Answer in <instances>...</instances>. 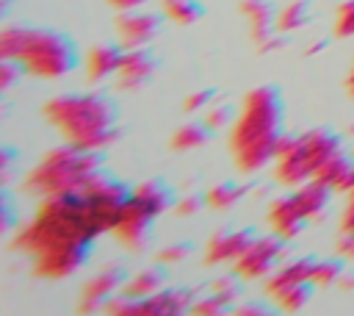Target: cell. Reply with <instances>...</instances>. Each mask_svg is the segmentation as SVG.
Here are the masks:
<instances>
[{"label": "cell", "instance_id": "obj_13", "mask_svg": "<svg viewBox=\"0 0 354 316\" xmlns=\"http://www.w3.org/2000/svg\"><path fill=\"white\" fill-rule=\"evenodd\" d=\"M254 241L252 230H218L207 238L205 247V263H227L238 261V255Z\"/></svg>", "mask_w": 354, "mask_h": 316}, {"label": "cell", "instance_id": "obj_29", "mask_svg": "<svg viewBox=\"0 0 354 316\" xmlns=\"http://www.w3.org/2000/svg\"><path fill=\"white\" fill-rule=\"evenodd\" d=\"M307 299H310V283L290 286V288H285L282 294H277V297H274V302L279 305V310H288V313L299 310V308H301Z\"/></svg>", "mask_w": 354, "mask_h": 316}, {"label": "cell", "instance_id": "obj_4", "mask_svg": "<svg viewBox=\"0 0 354 316\" xmlns=\"http://www.w3.org/2000/svg\"><path fill=\"white\" fill-rule=\"evenodd\" d=\"M97 175H102V150H80L64 144L39 158V164L25 177V188L39 200L66 197L80 194Z\"/></svg>", "mask_w": 354, "mask_h": 316}, {"label": "cell", "instance_id": "obj_15", "mask_svg": "<svg viewBox=\"0 0 354 316\" xmlns=\"http://www.w3.org/2000/svg\"><path fill=\"white\" fill-rule=\"evenodd\" d=\"M304 222H307V219L299 213L293 197H279V200H274V202L268 205V225H271L274 236H279L282 241L296 238V236L301 233Z\"/></svg>", "mask_w": 354, "mask_h": 316}, {"label": "cell", "instance_id": "obj_12", "mask_svg": "<svg viewBox=\"0 0 354 316\" xmlns=\"http://www.w3.org/2000/svg\"><path fill=\"white\" fill-rule=\"evenodd\" d=\"M155 72V55L147 47H133L122 53L119 69H116V83L119 89H138L144 86Z\"/></svg>", "mask_w": 354, "mask_h": 316}, {"label": "cell", "instance_id": "obj_23", "mask_svg": "<svg viewBox=\"0 0 354 316\" xmlns=\"http://www.w3.org/2000/svg\"><path fill=\"white\" fill-rule=\"evenodd\" d=\"M243 186H238V183H232V180H224V183H216V186H210L207 191H205V205H210V208H216V211H227V208H232L241 197H243Z\"/></svg>", "mask_w": 354, "mask_h": 316}, {"label": "cell", "instance_id": "obj_44", "mask_svg": "<svg viewBox=\"0 0 354 316\" xmlns=\"http://www.w3.org/2000/svg\"><path fill=\"white\" fill-rule=\"evenodd\" d=\"M6 8H8V3H6V0H0V19H3V14H6Z\"/></svg>", "mask_w": 354, "mask_h": 316}, {"label": "cell", "instance_id": "obj_7", "mask_svg": "<svg viewBox=\"0 0 354 316\" xmlns=\"http://www.w3.org/2000/svg\"><path fill=\"white\" fill-rule=\"evenodd\" d=\"M80 194H83V200L88 202V208H91L94 219L100 222L102 233L111 230V225L116 222L122 205L130 200V188H127L124 183L108 177V175H97Z\"/></svg>", "mask_w": 354, "mask_h": 316}, {"label": "cell", "instance_id": "obj_40", "mask_svg": "<svg viewBox=\"0 0 354 316\" xmlns=\"http://www.w3.org/2000/svg\"><path fill=\"white\" fill-rule=\"evenodd\" d=\"M340 230L343 233H354V188L348 191V202L340 213Z\"/></svg>", "mask_w": 354, "mask_h": 316}, {"label": "cell", "instance_id": "obj_5", "mask_svg": "<svg viewBox=\"0 0 354 316\" xmlns=\"http://www.w3.org/2000/svg\"><path fill=\"white\" fill-rule=\"evenodd\" d=\"M77 61V50L69 36L50 28H25L22 47L17 53V64L22 72L44 80H58L72 72Z\"/></svg>", "mask_w": 354, "mask_h": 316}, {"label": "cell", "instance_id": "obj_10", "mask_svg": "<svg viewBox=\"0 0 354 316\" xmlns=\"http://www.w3.org/2000/svg\"><path fill=\"white\" fill-rule=\"evenodd\" d=\"M158 30H160V17L152 11L133 8V11H119L116 17V36L124 50L147 47Z\"/></svg>", "mask_w": 354, "mask_h": 316}, {"label": "cell", "instance_id": "obj_8", "mask_svg": "<svg viewBox=\"0 0 354 316\" xmlns=\"http://www.w3.org/2000/svg\"><path fill=\"white\" fill-rule=\"evenodd\" d=\"M285 255V244L279 236H268V238H254L235 261V274L243 280H263L268 277L279 258Z\"/></svg>", "mask_w": 354, "mask_h": 316}, {"label": "cell", "instance_id": "obj_35", "mask_svg": "<svg viewBox=\"0 0 354 316\" xmlns=\"http://www.w3.org/2000/svg\"><path fill=\"white\" fill-rule=\"evenodd\" d=\"M19 72H22V67H19L17 61H0V94L8 91V89L17 83Z\"/></svg>", "mask_w": 354, "mask_h": 316}, {"label": "cell", "instance_id": "obj_39", "mask_svg": "<svg viewBox=\"0 0 354 316\" xmlns=\"http://www.w3.org/2000/svg\"><path fill=\"white\" fill-rule=\"evenodd\" d=\"M11 225H14V208H11L8 197L0 191V236H6L11 230Z\"/></svg>", "mask_w": 354, "mask_h": 316}, {"label": "cell", "instance_id": "obj_18", "mask_svg": "<svg viewBox=\"0 0 354 316\" xmlns=\"http://www.w3.org/2000/svg\"><path fill=\"white\" fill-rule=\"evenodd\" d=\"M122 53H124L122 44H97V47H91L88 55H86V78L97 83V80H105V78L116 75Z\"/></svg>", "mask_w": 354, "mask_h": 316}, {"label": "cell", "instance_id": "obj_30", "mask_svg": "<svg viewBox=\"0 0 354 316\" xmlns=\"http://www.w3.org/2000/svg\"><path fill=\"white\" fill-rule=\"evenodd\" d=\"M335 36H354V0H346L335 17Z\"/></svg>", "mask_w": 354, "mask_h": 316}, {"label": "cell", "instance_id": "obj_25", "mask_svg": "<svg viewBox=\"0 0 354 316\" xmlns=\"http://www.w3.org/2000/svg\"><path fill=\"white\" fill-rule=\"evenodd\" d=\"M160 283H163V274L158 269H144V272L133 274V280H127L124 294L127 297H152V294H158L163 288Z\"/></svg>", "mask_w": 354, "mask_h": 316}, {"label": "cell", "instance_id": "obj_31", "mask_svg": "<svg viewBox=\"0 0 354 316\" xmlns=\"http://www.w3.org/2000/svg\"><path fill=\"white\" fill-rule=\"evenodd\" d=\"M188 252H191V244L188 241H174V244H166V247H160L158 249V261L160 263H180V261H185L188 258Z\"/></svg>", "mask_w": 354, "mask_h": 316}, {"label": "cell", "instance_id": "obj_34", "mask_svg": "<svg viewBox=\"0 0 354 316\" xmlns=\"http://www.w3.org/2000/svg\"><path fill=\"white\" fill-rule=\"evenodd\" d=\"M210 291L213 294H218L224 302H235L238 299V294H241V286L235 283V277H218V280H213V286H210Z\"/></svg>", "mask_w": 354, "mask_h": 316}, {"label": "cell", "instance_id": "obj_24", "mask_svg": "<svg viewBox=\"0 0 354 316\" xmlns=\"http://www.w3.org/2000/svg\"><path fill=\"white\" fill-rule=\"evenodd\" d=\"M160 8H163V17L180 25H191L202 17L199 0H160Z\"/></svg>", "mask_w": 354, "mask_h": 316}, {"label": "cell", "instance_id": "obj_41", "mask_svg": "<svg viewBox=\"0 0 354 316\" xmlns=\"http://www.w3.org/2000/svg\"><path fill=\"white\" fill-rule=\"evenodd\" d=\"M108 6H113L116 11H133V8H141L147 0H105Z\"/></svg>", "mask_w": 354, "mask_h": 316}, {"label": "cell", "instance_id": "obj_9", "mask_svg": "<svg viewBox=\"0 0 354 316\" xmlns=\"http://www.w3.org/2000/svg\"><path fill=\"white\" fill-rule=\"evenodd\" d=\"M152 219H155V216H152L141 202H136V200L130 197V200L122 205L116 222L111 225V233H113V238H116L122 247H127V249H141V247L147 244V238H149Z\"/></svg>", "mask_w": 354, "mask_h": 316}, {"label": "cell", "instance_id": "obj_3", "mask_svg": "<svg viewBox=\"0 0 354 316\" xmlns=\"http://www.w3.org/2000/svg\"><path fill=\"white\" fill-rule=\"evenodd\" d=\"M41 116L80 150H105L116 139V108L100 91L55 94L41 105Z\"/></svg>", "mask_w": 354, "mask_h": 316}, {"label": "cell", "instance_id": "obj_38", "mask_svg": "<svg viewBox=\"0 0 354 316\" xmlns=\"http://www.w3.org/2000/svg\"><path fill=\"white\" fill-rule=\"evenodd\" d=\"M14 164H17V152H14L11 147H0V186L11 177Z\"/></svg>", "mask_w": 354, "mask_h": 316}, {"label": "cell", "instance_id": "obj_21", "mask_svg": "<svg viewBox=\"0 0 354 316\" xmlns=\"http://www.w3.org/2000/svg\"><path fill=\"white\" fill-rule=\"evenodd\" d=\"M207 139H210V128L205 122H185V125H180L171 133V141L169 144L177 152H191V150H199Z\"/></svg>", "mask_w": 354, "mask_h": 316}, {"label": "cell", "instance_id": "obj_33", "mask_svg": "<svg viewBox=\"0 0 354 316\" xmlns=\"http://www.w3.org/2000/svg\"><path fill=\"white\" fill-rule=\"evenodd\" d=\"M210 130H218V128H227L230 122H232V111L227 108V105H210L207 111H205V119H202Z\"/></svg>", "mask_w": 354, "mask_h": 316}, {"label": "cell", "instance_id": "obj_11", "mask_svg": "<svg viewBox=\"0 0 354 316\" xmlns=\"http://www.w3.org/2000/svg\"><path fill=\"white\" fill-rule=\"evenodd\" d=\"M241 14L249 25V33L254 39V44L260 50H274L279 44V39L274 36V19H277V11L268 0H243L241 3Z\"/></svg>", "mask_w": 354, "mask_h": 316}, {"label": "cell", "instance_id": "obj_17", "mask_svg": "<svg viewBox=\"0 0 354 316\" xmlns=\"http://www.w3.org/2000/svg\"><path fill=\"white\" fill-rule=\"evenodd\" d=\"M313 177L321 180L324 186H329L332 191L348 194V191L354 188V161L346 158L343 152H337V155H332L329 161H324V164L315 169Z\"/></svg>", "mask_w": 354, "mask_h": 316}, {"label": "cell", "instance_id": "obj_14", "mask_svg": "<svg viewBox=\"0 0 354 316\" xmlns=\"http://www.w3.org/2000/svg\"><path fill=\"white\" fill-rule=\"evenodd\" d=\"M122 283V272L113 266V269H102L97 272L80 291V313H94L100 308H105L111 302V297L116 294Z\"/></svg>", "mask_w": 354, "mask_h": 316}, {"label": "cell", "instance_id": "obj_19", "mask_svg": "<svg viewBox=\"0 0 354 316\" xmlns=\"http://www.w3.org/2000/svg\"><path fill=\"white\" fill-rule=\"evenodd\" d=\"M310 272H313V258H299V261H290V263L279 266V269H277L274 274H268V280H266L268 297L274 299L277 294H282V291L290 288V286L310 283Z\"/></svg>", "mask_w": 354, "mask_h": 316}, {"label": "cell", "instance_id": "obj_27", "mask_svg": "<svg viewBox=\"0 0 354 316\" xmlns=\"http://www.w3.org/2000/svg\"><path fill=\"white\" fill-rule=\"evenodd\" d=\"M22 39H25V28H19V25L0 28V61H17Z\"/></svg>", "mask_w": 354, "mask_h": 316}, {"label": "cell", "instance_id": "obj_16", "mask_svg": "<svg viewBox=\"0 0 354 316\" xmlns=\"http://www.w3.org/2000/svg\"><path fill=\"white\" fill-rule=\"evenodd\" d=\"M290 197H293V202H296L299 213L310 222V219H318V216L326 211L329 197H332V188L313 177V180H307V183L296 186V191H293Z\"/></svg>", "mask_w": 354, "mask_h": 316}, {"label": "cell", "instance_id": "obj_2", "mask_svg": "<svg viewBox=\"0 0 354 316\" xmlns=\"http://www.w3.org/2000/svg\"><path fill=\"white\" fill-rule=\"evenodd\" d=\"M282 136V100L274 86H257L241 100V111L232 119L230 152L241 172H260L274 161L277 141Z\"/></svg>", "mask_w": 354, "mask_h": 316}, {"label": "cell", "instance_id": "obj_37", "mask_svg": "<svg viewBox=\"0 0 354 316\" xmlns=\"http://www.w3.org/2000/svg\"><path fill=\"white\" fill-rule=\"evenodd\" d=\"M230 316H277L271 308L260 305V302H246V305H238L230 310Z\"/></svg>", "mask_w": 354, "mask_h": 316}, {"label": "cell", "instance_id": "obj_43", "mask_svg": "<svg viewBox=\"0 0 354 316\" xmlns=\"http://www.w3.org/2000/svg\"><path fill=\"white\" fill-rule=\"evenodd\" d=\"M346 91L354 97V64H351V72H348V78H346Z\"/></svg>", "mask_w": 354, "mask_h": 316}, {"label": "cell", "instance_id": "obj_28", "mask_svg": "<svg viewBox=\"0 0 354 316\" xmlns=\"http://www.w3.org/2000/svg\"><path fill=\"white\" fill-rule=\"evenodd\" d=\"M343 274V263L340 261H313V272H310V286H332L337 283Z\"/></svg>", "mask_w": 354, "mask_h": 316}, {"label": "cell", "instance_id": "obj_6", "mask_svg": "<svg viewBox=\"0 0 354 316\" xmlns=\"http://www.w3.org/2000/svg\"><path fill=\"white\" fill-rule=\"evenodd\" d=\"M194 297L183 288H160L152 297H127L105 305V316H185Z\"/></svg>", "mask_w": 354, "mask_h": 316}, {"label": "cell", "instance_id": "obj_1", "mask_svg": "<svg viewBox=\"0 0 354 316\" xmlns=\"http://www.w3.org/2000/svg\"><path fill=\"white\" fill-rule=\"evenodd\" d=\"M102 233L83 194L47 197L33 219L17 230L14 247L30 255L33 272L41 280H66L88 258L91 241Z\"/></svg>", "mask_w": 354, "mask_h": 316}, {"label": "cell", "instance_id": "obj_42", "mask_svg": "<svg viewBox=\"0 0 354 316\" xmlns=\"http://www.w3.org/2000/svg\"><path fill=\"white\" fill-rule=\"evenodd\" d=\"M337 283H340V286H343V288H354V274H346V272H343V274H340V280H337Z\"/></svg>", "mask_w": 354, "mask_h": 316}, {"label": "cell", "instance_id": "obj_36", "mask_svg": "<svg viewBox=\"0 0 354 316\" xmlns=\"http://www.w3.org/2000/svg\"><path fill=\"white\" fill-rule=\"evenodd\" d=\"M202 202H205V197H199V194H183L174 202V211H177V216H194L202 208Z\"/></svg>", "mask_w": 354, "mask_h": 316}, {"label": "cell", "instance_id": "obj_32", "mask_svg": "<svg viewBox=\"0 0 354 316\" xmlns=\"http://www.w3.org/2000/svg\"><path fill=\"white\" fill-rule=\"evenodd\" d=\"M213 97H216V91H213V89H196V91H191V94L185 97L183 108H185L188 114L207 111V108H210V103H213Z\"/></svg>", "mask_w": 354, "mask_h": 316}, {"label": "cell", "instance_id": "obj_26", "mask_svg": "<svg viewBox=\"0 0 354 316\" xmlns=\"http://www.w3.org/2000/svg\"><path fill=\"white\" fill-rule=\"evenodd\" d=\"M188 316H230V302H224L218 294L210 291L207 297H199L191 302Z\"/></svg>", "mask_w": 354, "mask_h": 316}, {"label": "cell", "instance_id": "obj_20", "mask_svg": "<svg viewBox=\"0 0 354 316\" xmlns=\"http://www.w3.org/2000/svg\"><path fill=\"white\" fill-rule=\"evenodd\" d=\"M130 197L136 202H141L152 216H160L171 205V191H169V186L163 180H144L130 191Z\"/></svg>", "mask_w": 354, "mask_h": 316}, {"label": "cell", "instance_id": "obj_22", "mask_svg": "<svg viewBox=\"0 0 354 316\" xmlns=\"http://www.w3.org/2000/svg\"><path fill=\"white\" fill-rule=\"evenodd\" d=\"M307 19H310V3H307V0H290V3H285V6L277 11L274 28H277L279 33H293V30H299Z\"/></svg>", "mask_w": 354, "mask_h": 316}]
</instances>
